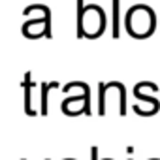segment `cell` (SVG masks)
Returning <instances> with one entry per match:
<instances>
[{"label":"cell","instance_id":"obj_1","mask_svg":"<svg viewBox=\"0 0 160 160\" xmlns=\"http://www.w3.org/2000/svg\"><path fill=\"white\" fill-rule=\"evenodd\" d=\"M128 23H130L132 32L143 36V34H149L152 30L154 15L147 6H136V8H132V12L128 15Z\"/></svg>","mask_w":160,"mask_h":160}]
</instances>
